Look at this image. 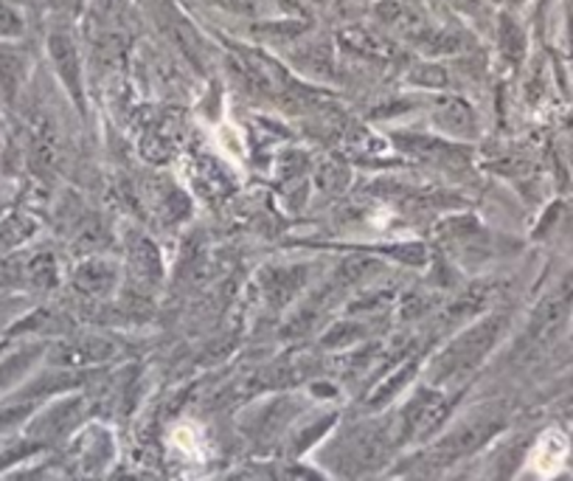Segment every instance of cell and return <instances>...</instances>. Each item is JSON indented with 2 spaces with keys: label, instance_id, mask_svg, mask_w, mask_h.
I'll return each instance as SVG.
<instances>
[{
  "label": "cell",
  "instance_id": "30bf717a",
  "mask_svg": "<svg viewBox=\"0 0 573 481\" xmlns=\"http://www.w3.org/2000/svg\"><path fill=\"white\" fill-rule=\"evenodd\" d=\"M34 234V222L23 215H12L0 222V254H7L20 242H26Z\"/></svg>",
  "mask_w": 573,
  "mask_h": 481
},
{
  "label": "cell",
  "instance_id": "e0dca14e",
  "mask_svg": "<svg viewBox=\"0 0 573 481\" xmlns=\"http://www.w3.org/2000/svg\"><path fill=\"white\" fill-rule=\"evenodd\" d=\"M93 14L107 23V20L116 14V0H93Z\"/></svg>",
  "mask_w": 573,
  "mask_h": 481
},
{
  "label": "cell",
  "instance_id": "7c38bea8",
  "mask_svg": "<svg viewBox=\"0 0 573 481\" xmlns=\"http://www.w3.org/2000/svg\"><path fill=\"white\" fill-rule=\"evenodd\" d=\"M26 274L34 285H54V276H57V262H54L51 254H39L28 262Z\"/></svg>",
  "mask_w": 573,
  "mask_h": 481
},
{
  "label": "cell",
  "instance_id": "3957f363",
  "mask_svg": "<svg viewBox=\"0 0 573 481\" xmlns=\"http://www.w3.org/2000/svg\"><path fill=\"white\" fill-rule=\"evenodd\" d=\"M573 301V282L571 285H562L560 290H554L551 296H548L546 301L540 305V310H537L535 321H531V330H528V335H531V341H546L551 332L557 330V327L562 324V319L568 316V307H571Z\"/></svg>",
  "mask_w": 573,
  "mask_h": 481
},
{
  "label": "cell",
  "instance_id": "2e32d148",
  "mask_svg": "<svg viewBox=\"0 0 573 481\" xmlns=\"http://www.w3.org/2000/svg\"><path fill=\"white\" fill-rule=\"evenodd\" d=\"M110 282V267L104 262H88L84 267H79V285L93 287V285H107Z\"/></svg>",
  "mask_w": 573,
  "mask_h": 481
},
{
  "label": "cell",
  "instance_id": "ac0fdd59",
  "mask_svg": "<svg viewBox=\"0 0 573 481\" xmlns=\"http://www.w3.org/2000/svg\"><path fill=\"white\" fill-rule=\"evenodd\" d=\"M452 3H456L458 9H465L467 14H478L483 7V0H452Z\"/></svg>",
  "mask_w": 573,
  "mask_h": 481
},
{
  "label": "cell",
  "instance_id": "d6986e66",
  "mask_svg": "<svg viewBox=\"0 0 573 481\" xmlns=\"http://www.w3.org/2000/svg\"><path fill=\"white\" fill-rule=\"evenodd\" d=\"M568 43H571V62H573V14L568 20Z\"/></svg>",
  "mask_w": 573,
  "mask_h": 481
},
{
  "label": "cell",
  "instance_id": "5bb4252c",
  "mask_svg": "<svg viewBox=\"0 0 573 481\" xmlns=\"http://www.w3.org/2000/svg\"><path fill=\"white\" fill-rule=\"evenodd\" d=\"M413 85H425V88H445L447 85V71L438 66H416L411 71Z\"/></svg>",
  "mask_w": 573,
  "mask_h": 481
},
{
  "label": "cell",
  "instance_id": "ba28073f",
  "mask_svg": "<svg viewBox=\"0 0 573 481\" xmlns=\"http://www.w3.org/2000/svg\"><path fill=\"white\" fill-rule=\"evenodd\" d=\"M402 150L413 152V156L425 158V161H458V147L447 141H433V138H416V136H402L397 141Z\"/></svg>",
  "mask_w": 573,
  "mask_h": 481
},
{
  "label": "cell",
  "instance_id": "9c48e42d",
  "mask_svg": "<svg viewBox=\"0 0 573 481\" xmlns=\"http://www.w3.org/2000/svg\"><path fill=\"white\" fill-rule=\"evenodd\" d=\"M497 37H501V51L506 54L509 62H520L523 54H526V37H523V28L517 26L509 14H501V23H497Z\"/></svg>",
  "mask_w": 573,
  "mask_h": 481
},
{
  "label": "cell",
  "instance_id": "8992f818",
  "mask_svg": "<svg viewBox=\"0 0 573 481\" xmlns=\"http://www.w3.org/2000/svg\"><path fill=\"white\" fill-rule=\"evenodd\" d=\"M26 54L12 46H0V91H3L7 102L18 99L20 85H23V79H26Z\"/></svg>",
  "mask_w": 573,
  "mask_h": 481
},
{
  "label": "cell",
  "instance_id": "8fae6325",
  "mask_svg": "<svg viewBox=\"0 0 573 481\" xmlns=\"http://www.w3.org/2000/svg\"><path fill=\"white\" fill-rule=\"evenodd\" d=\"M129 260H133V267L141 271L144 276H152V271H161V260H158V248L152 245L144 237H136L133 240V248H129Z\"/></svg>",
  "mask_w": 573,
  "mask_h": 481
},
{
  "label": "cell",
  "instance_id": "6da1fadb",
  "mask_svg": "<svg viewBox=\"0 0 573 481\" xmlns=\"http://www.w3.org/2000/svg\"><path fill=\"white\" fill-rule=\"evenodd\" d=\"M48 54H51L54 71H57L59 82L65 85V91L71 93V99L77 102V107H84V88H82V59H79L77 43L68 32L54 28L48 34Z\"/></svg>",
  "mask_w": 573,
  "mask_h": 481
},
{
  "label": "cell",
  "instance_id": "7a4b0ae2",
  "mask_svg": "<svg viewBox=\"0 0 573 481\" xmlns=\"http://www.w3.org/2000/svg\"><path fill=\"white\" fill-rule=\"evenodd\" d=\"M337 43H341L343 51L355 54V57L363 59H393L397 57V46L391 39L382 37V34L371 32V28H343L337 34Z\"/></svg>",
  "mask_w": 573,
  "mask_h": 481
},
{
  "label": "cell",
  "instance_id": "277c9868",
  "mask_svg": "<svg viewBox=\"0 0 573 481\" xmlns=\"http://www.w3.org/2000/svg\"><path fill=\"white\" fill-rule=\"evenodd\" d=\"M436 124L442 130L452 133V136H475L478 133V116L472 111V104L458 96H445L436 102Z\"/></svg>",
  "mask_w": 573,
  "mask_h": 481
},
{
  "label": "cell",
  "instance_id": "52a82bcc",
  "mask_svg": "<svg viewBox=\"0 0 573 481\" xmlns=\"http://www.w3.org/2000/svg\"><path fill=\"white\" fill-rule=\"evenodd\" d=\"M163 26H167V32L172 34V39L177 43V48H181V51L192 59L194 66H203L200 37H197V32L192 28V23H188V20L177 12V9H172V7L167 9Z\"/></svg>",
  "mask_w": 573,
  "mask_h": 481
},
{
  "label": "cell",
  "instance_id": "5b68a950",
  "mask_svg": "<svg viewBox=\"0 0 573 481\" xmlns=\"http://www.w3.org/2000/svg\"><path fill=\"white\" fill-rule=\"evenodd\" d=\"M377 18H380L388 28L400 32L402 37L408 39H416L419 34L427 28L425 14L419 12L413 3H408V0H382L380 7H377Z\"/></svg>",
  "mask_w": 573,
  "mask_h": 481
},
{
  "label": "cell",
  "instance_id": "9a60e30c",
  "mask_svg": "<svg viewBox=\"0 0 573 481\" xmlns=\"http://www.w3.org/2000/svg\"><path fill=\"white\" fill-rule=\"evenodd\" d=\"M20 34H23V20L7 0H0V39H14Z\"/></svg>",
  "mask_w": 573,
  "mask_h": 481
},
{
  "label": "cell",
  "instance_id": "4fadbf2b",
  "mask_svg": "<svg viewBox=\"0 0 573 481\" xmlns=\"http://www.w3.org/2000/svg\"><path fill=\"white\" fill-rule=\"evenodd\" d=\"M346 181H348V170L341 161L321 163V170H318V183H321L323 190H343Z\"/></svg>",
  "mask_w": 573,
  "mask_h": 481
}]
</instances>
